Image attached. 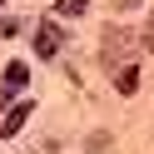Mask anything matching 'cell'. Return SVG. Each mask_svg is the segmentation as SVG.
Returning <instances> with one entry per match:
<instances>
[{"label":"cell","mask_w":154,"mask_h":154,"mask_svg":"<svg viewBox=\"0 0 154 154\" xmlns=\"http://www.w3.org/2000/svg\"><path fill=\"white\" fill-rule=\"evenodd\" d=\"M139 40H144V35H124V30H119V35H109V45L100 50V60H104V65H114L119 55H129V50H134ZM144 45H149V40H144Z\"/></svg>","instance_id":"7a4b0ae2"},{"label":"cell","mask_w":154,"mask_h":154,"mask_svg":"<svg viewBox=\"0 0 154 154\" xmlns=\"http://www.w3.org/2000/svg\"><path fill=\"white\" fill-rule=\"evenodd\" d=\"M30 119V104H20V109H10V119H0V134H15L20 124Z\"/></svg>","instance_id":"3957f363"},{"label":"cell","mask_w":154,"mask_h":154,"mask_svg":"<svg viewBox=\"0 0 154 154\" xmlns=\"http://www.w3.org/2000/svg\"><path fill=\"white\" fill-rule=\"evenodd\" d=\"M85 10V0H60V15H80Z\"/></svg>","instance_id":"8992f818"},{"label":"cell","mask_w":154,"mask_h":154,"mask_svg":"<svg viewBox=\"0 0 154 154\" xmlns=\"http://www.w3.org/2000/svg\"><path fill=\"white\" fill-rule=\"evenodd\" d=\"M35 55H40V60H55V55H60V25L55 20H45L40 30H35Z\"/></svg>","instance_id":"6da1fadb"},{"label":"cell","mask_w":154,"mask_h":154,"mask_svg":"<svg viewBox=\"0 0 154 154\" xmlns=\"http://www.w3.org/2000/svg\"><path fill=\"white\" fill-rule=\"evenodd\" d=\"M114 90H119V94H134V90H139V70H119Z\"/></svg>","instance_id":"277c9868"},{"label":"cell","mask_w":154,"mask_h":154,"mask_svg":"<svg viewBox=\"0 0 154 154\" xmlns=\"http://www.w3.org/2000/svg\"><path fill=\"white\" fill-rule=\"evenodd\" d=\"M25 80H30V75H25V65H20V60H15V65H10V70H5V90H20V85H25Z\"/></svg>","instance_id":"5b68a950"}]
</instances>
